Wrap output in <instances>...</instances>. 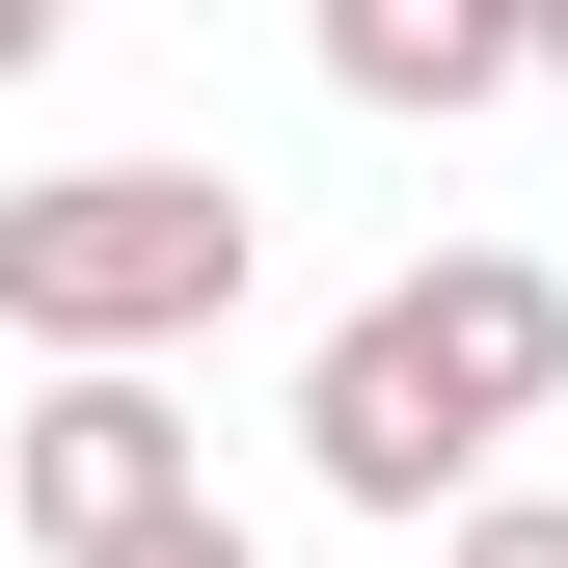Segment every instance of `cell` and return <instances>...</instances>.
<instances>
[{"instance_id":"6da1fadb","label":"cell","mask_w":568,"mask_h":568,"mask_svg":"<svg viewBox=\"0 0 568 568\" xmlns=\"http://www.w3.org/2000/svg\"><path fill=\"white\" fill-rule=\"evenodd\" d=\"M244 298V190L217 163H28L0 190V325L28 352H190Z\"/></svg>"},{"instance_id":"7a4b0ae2","label":"cell","mask_w":568,"mask_h":568,"mask_svg":"<svg viewBox=\"0 0 568 568\" xmlns=\"http://www.w3.org/2000/svg\"><path fill=\"white\" fill-rule=\"evenodd\" d=\"M190 487H217V460H190L163 352H54V406L0 434V541H54V568H82V541H135V515H190Z\"/></svg>"},{"instance_id":"3957f363","label":"cell","mask_w":568,"mask_h":568,"mask_svg":"<svg viewBox=\"0 0 568 568\" xmlns=\"http://www.w3.org/2000/svg\"><path fill=\"white\" fill-rule=\"evenodd\" d=\"M379 325H406V379H434L460 434H541V406H568V271L541 244H434Z\"/></svg>"},{"instance_id":"277c9868","label":"cell","mask_w":568,"mask_h":568,"mask_svg":"<svg viewBox=\"0 0 568 568\" xmlns=\"http://www.w3.org/2000/svg\"><path fill=\"white\" fill-rule=\"evenodd\" d=\"M298 28H325V82H352V109H434V135L541 82V28H515V0H298Z\"/></svg>"},{"instance_id":"5b68a950","label":"cell","mask_w":568,"mask_h":568,"mask_svg":"<svg viewBox=\"0 0 568 568\" xmlns=\"http://www.w3.org/2000/svg\"><path fill=\"white\" fill-rule=\"evenodd\" d=\"M434 568H568V487H460V541Z\"/></svg>"},{"instance_id":"8992f818","label":"cell","mask_w":568,"mask_h":568,"mask_svg":"<svg viewBox=\"0 0 568 568\" xmlns=\"http://www.w3.org/2000/svg\"><path fill=\"white\" fill-rule=\"evenodd\" d=\"M82 568H271V541L217 515V487H190V515H135V541H82Z\"/></svg>"},{"instance_id":"52a82bcc","label":"cell","mask_w":568,"mask_h":568,"mask_svg":"<svg viewBox=\"0 0 568 568\" xmlns=\"http://www.w3.org/2000/svg\"><path fill=\"white\" fill-rule=\"evenodd\" d=\"M54 28H82V0H0V82H54Z\"/></svg>"},{"instance_id":"ba28073f","label":"cell","mask_w":568,"mask_h":568,"mask_svg":"<svg viewBox=\"0 0 568 568\" xmlns=\"http://www.w3.org/2000/svg\"><path fill=\"white\" fill-rule=\"evenodd\" d=\"M541 82H568V0H541Z\"/></svg>"},{"instance_id":"9c48e42d","label":"cell","mask_w":568,"mask_h":568,"mask_svg":"<svg viewBox=\"0 0 568 568\" xmlns=\"http://www.w3.org/2000/svg\"><path fill=\"white\" fill-rule=\"evenodd\" d=\"M515 28H541V0H515Z\"/></svg>"}]
</instances>
